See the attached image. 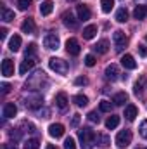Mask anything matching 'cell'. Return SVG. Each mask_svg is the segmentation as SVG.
Segmentation results:
<instances>
[{
	"instance_id": "1",
	"label": "cell",
	"mask_w": 147,
	"mask_h": 149,
	"mask_svg": "<svg viewBox=\"0 0 147 149\" xmlns=\"http://www.w3.org/2000/svg\"><path fill=\"white\" fill-rule=\"evenodd\" d=\"M78 137H80V142H81V148L83 149H92V146L95 144V132L92 128H83L78 132Z\"/></svg>"
},
{
	"instance_id": "2",
	"label": "cell",
	"mask_w": 147,
	"mask_h": 149,
	"mask_svg": "<svg viewBox=\"0 0 147 149\" xmlns=\"http://www.w3.org/2000/svg\"><path fill=\"white\" fill-rule=\"evenodd\" d=\"M49 68H50L52 71L59 73V74H66L68 70H69L68 63H66L64 59H59V57H50V59H49Z\"/></svg>"
},
{
	"instance_id": "3",
	"label": "cell",
	"mask_w": 147,
	"mask_h": 149,
	"mask_svg": "<svg viewBox=\"0 0 147 149\" xmlns=\"http://www.w3.org/2000/svg\"><path fill=\"white\" fill-rule=\"evenodd\" d=\"M42 104H43V97H42L38 92L30 94V95L24 99V106H26V108H30V109H38Z\"/></svg>"
},
{
	"instance_id": "4",
	"label": "cell",
	"mask_w": 147,
	"mask_h": 149,
	"mask_svg": "<svg viewBox=\"0 0 147 149\" xmlns=\"http://www.w3.org/2000/svg\"><path fill=\"white\" fill-rule=\"evenodd\" d=\"M130 142H132V132H130V130H121V132L116 135V146L119 149L130 146Z\"/></svg>"
},
{
	"instance_id": "5",
	"label": "cell",
	"mask_w": 147,
	"mask_h": 149,
	"mask_svg": "<svg viewBox=\"0 0 147 149\" xmlns=\"http://www.w3.org/2000/svg\"><path fill=\"white\" fill-rule=\"evenodd\" d=\"M43 47L49 50H57L59 49V37L55 33H47L43 38Z\"/></svg>"
},
{
	"instance_id": "6",
	"label": "cell",
	"mask_w": 147,
	"mask_h": 149,
	"mask_svg": "<svg viewBox=\"0 0 147 149\" xmlns=\"http://www.w3.org/2000/svg\"><path fill=\"white\" fill-rule=\"evenodd\" d=\"M37 64V56H26L24 57V61L21 63V66H19V73L21 74H26L33 66Z\"/></svg>"
},
{
	"instance_id": "7",
	"label": "cell",
	"mask_w": 147,
	"mask_h": 149,
	"mask_svg": "<svg viewBox=\"0 0 147 149\" xmlns=\"http://www.w3.org/2000/svg\"><path fill=\"white\" fill-rule=\"evenodd\" d=\"M112 40H114V43H116V49H118V50H121V49L128 43V38L125 37V33H123L121 30H118V31H114V33H112Z\"/></svg>"
},
{
	"instance_id": "8",
	"label": "cell",
	"mask_w": 147,
	"mask_h": 149,
	"mask_svg": "<svg viewBox=\"0 0 147 149\" xmlns=\"http://www.w3.org/2000/svg\"><path fill=\"white\" fill-rule=\"evenodd\" d=\"M66 50H68L69 56H78V54H80L81 47H80V43H78L76 38H68V42H66Z\"/></svg>"
},
{
	"instance_id": "9",
	"label": "cell",
	"mask_w": 147,
	"mask_h": 149,
	"mask_svg": "<svg viewBox=\"0 0 147 149\" xmlns=\"http://www.w3.org/2000/svg\"><path fill=\"white\" fill-rule=\"evenodd\" d=\"M49 135L54 137V139L62 137V135H64V127H62L61 123H52V125L49 127Z\"/></svg>"
},
{
	"instance_id": "10",
	"label": "cell",
	"mask_w": 147,
	"mask_h": 149,
	"mask_svg": "<svg viewBox=\"0 0 147 149\" xmlns=\"http://www.w3.org/2000/svg\"><path fill=\"white\" fill-rule=\"evenodd\" d=\"M62 23H64L68 28H71V30H74V28L78 26V21L74 19V16H73L71 10H66V12L62 14Z\"/></svg>"
},
{
	"instance_id": "11",
	"label": "cell",
	"mask_w": 147,
	"mask_h": 149,
	"mask_svg": "<svg viewBox=\"0 0 147 149\" xmlns=\"http://www.w3.org/2000/svg\"><path fill=\"white\" fill-rule=\"evenodd\" d=\"M16 113H17V106L14 102L3 104V109H2V116L3 118H12V116H16Z\"/></svg>"
},
{
	"instance_id": "12",
	"label": "cell",
	"mask_w": 147,
	"mask_h": 149,
	"mask_svg": "<svg viewBox=\"0 0 147 149\" xmlns=\"http://www.w3.org/2000/svg\"><path fill=\"white\" fill-rule=\"evenodd\" d=\"M118 74H119V70H118L116 64H109V66L106 68V71H104V76H106L107 80H111V81L118 80Z\"/></svg>"
},
{
	"instance_id": "13",
	"label": "cell",
	"mask_w": 147,
	"mask_h": 149,
	"mask_svg": "<svg viewBox=\"0 0 147 149\" xmlns=\"http://www.w3.org/2000/svg\"><path fill=\"white\" fill-rule=\"evenodd\" d=\"M76 12H78V19H80V21H88L90 16H92L90 9H88L87 5H78V7H76Z\"/></svg>"
},
{
	"instance_id": "14",
	"label": "cell",
	"mask_w": 147,
	"mask_h": 149,
	"mask_svg": "<svg viewBox=\"0 0 147 149\" xmlns=\"http://www.w3.org/2000/svg\"><path fill=\"white\" fill-rule=\"evenodd\" d=\"M2 74L3 76H12L14 74V63L10 59H3L2 61Z\"/></svg>"
},
{
	"instance_id": "15",
	"label": "cell",
	"mask_w": 147,
	"mask_h": 149,
	"mask_svg": "<svg viewBox=\"0 0 147 149\" xmlns=\"http://www.w3.org/2000/svg\"><path fill=\"white\" fill-rule=\"evenodd\" d=\"M21 30H23V33H26V35L35 33V21H33L31 17L24 19V21H23V24H21Z\"/></svg>"
},
{
	"instance_id": "16",
	"label": "cell",
	"mask_w": 147,
	"mask_h": 149,
	"mask_svg": "<svg viewBox=\"0 0 147 149\" xmlns=\"http://www.w3.org/2000/svg\"><path fill=\"white\" fill-rule=\"evenodd\" d=\"M137 116H139V109H137V106L128 104V106L125 108V118H126L128 121H133Z\"/></svg>"
},
{
	"instance_id": "17",
	"label": "cell",
	"mask_w": 147,
	"mask_h": 149,
	"mask_svg": "<svg viewBox=\"0 0 147 149\" xmlns=\"http://www.w3.org/2000/svg\"><path fill=\"white\" fill-rule=\"evenodd\" d=\"M121 64H123V68H126V70H135V68H137V63H135V59H133L130 54H125V56L121 57Z\"/></svg>"
},
{
	"instance_id": "18",
	"label": "cell",
	"mask_w": 147,
	"mask_h": 149,
	"mask_svg": "<svg viewBox=\"0 0 147 149\" xmlns=\"http://www.w3.org/2000/svg\"><path fill=\"white\" fill-rule=\"evenodd\" d=\"M55 106L59 108V109H66L68 108V95L64 94V92H59L57 95H55Z\"/></svg>"
},
{
	"instance_id": "19",
	"label": "cell",
	"mask_w": 147,
	"mask_h": 149,
	"mask_svg": "<svg viewBox=\"0 0 147 149\" xmlns=\"http://www.w3.org/2000/svg\"><path fill=\"white\" fill-rule=\"evenodd\" d=\"M94 50H95L97 54H106V52L109 50V42H107V40H99V42L94 45Z\"/></svg>"
},
{
	"instance_id": "20",
	"label": "cell",
	"mask_w": 147,
	"mask_h": 149,
	"mask_svg": "<svg viewBox=\"0 0 147 149\" xmlns=\"http://www.w3.org/2000/svg\"><path fill=\"white\" fill-rule=\"evenodd\" d=\"M52 9H54L52 0H45V2H42V5H40V14H42V16H49V14L52 12Z\"/></svg>"
},
{
	"instance_id": "21",
	"label": "cell",
	"mask_w": 147,
	"mask_h": 149,
	"mask_svg": "<svg viewBox=\"0 0 147 149\" xmlns=\"http://www.w3.org/2000/svg\"><path fill=\"white\" fill-rule=\"evenodd\" d=\"M95 35H97V26H95V24H88V26L83 30V38H85V40H92Z\"/></svg>"
},
{
	"instance_id": "22",
	"label": "cell",
	"mask_w": 147,
	"mask_h": 149,
	"mask_svg": "<svg viewBox=\"0 0 147 149\" xmlns=\"http://www.w3.org/2000/svg\"><path fill=\"white\" fill-rule=\"evenodd\" d=\"M146 16H147V7L146 5H137L135 10H133V17H135L137 21H140V19H144Z\"/></svg>"
},
{
	"instance_id": "23",
	"label": "cell",
	"mask_w": 147,
	"mask_h": 149,
	"mask_svg": "<svg viewBox=\"0 0 147 149\" xmlns=\"http://www.w3.org/2000/svg\"><path fill=\"white\" fill-rule=\"evenodd\" d=\"M9 49H10L12 52H17V50L21 49V37H19V35H14V37L9 40Z\"/></svg>"
},
{
	"instance_id": "24",
	"label": "cell",
	"mask_w": 147,
	"mask_h": 149,
	"mask_svg": "<svg viewBox=\"0 0 147 149\" xmlns=\"http://www.w3.org/2000/svg\"><path fill=\"white\" fill-rule=\"evenodd\" d=\"M73 102L78 106V108H85V106L88 104V97L83 95V94H78V95H74L73 97Z\"/></svg>"
},
{
	"instance_id": "25",
	"label": "cell",
	"mask_w": 147,
	"mask_h": 149,
	"mask_svg": "<svg viewBox=\"0 0 147 149\" xmlns=\"http://www.w3.org/2000/svg\"><path fill=\"white\" fill-rule=\"evenodd\" d=\"M14 17H16L14 10H10V9H7L5 5H2V19H3L5 23H9V21H12Z\"/></svg>"
},
{
	"instance_id": "26",
	"label": "cell",
	"mask_w": 147,
	"mask_h": 149,
	"mask_svg": "<svg viewBox=\"0 0 147 149\" xmlns=\"http://www.w3.org/2000/svg\"><path fill=\"white\" fill-rule=\"evenodd\" d=\"M126 101H128V95H126L125 92H118V94L112 97V102H114L116 106H123Z\"/></svg>"
},
{
	"instance_id": "27",
	"label": "cell",
	"mask_w": 147,
	"mask_h": 149,
	"mask_svg": "<svg viewBox=\"0 0 147 149\" xmlns=\"http://www.w3.org/2000/svg\"><path fill=\"white\" fill-rule=\"evenodd\" d=\"M118 125H119V116H116V114H112L106 120V128H109V130H114Z\"/></svg>"
},
{
	"instance_id": "28",
	"label": "cell",
	"mask_w": 147,
	"mask_h": 149,
	"mask_svg": "<svg viewBox=\"0 0 147 149\" xmlns=\"http://www.w3.org/2000/svg\"><path fill=\"white\" fill-rule=\"evenodd\" d=\"M116 21H118V23H126V21H128V10H126L125 7L118 9V12H116Z\"/></svg>"
},
{
	"instance_id": "29",
	"label": "cell",
	"mask_w": 147,
	"mask_h": 149,
	"mask_svg": "<svg viewBox=\"0 0 147 149\" xmlns=\"http://www.w3.org/2000/svg\"><path fill=\"white\" fill-rule=\"evenodd\" d=\"M95 141H97V144H99V146H109V144H111L109 135H106V134H97Z\"/></svg>"
},
{
	"instance_id": "30",
	"label": "cell",
	"mask_w": 147,
	"mask_h": 149,
	"mask_svg": "<svg viewBox=\"0 0 147 149\" xmlns=\"http://www.w3.org/2000/svg\"><path fill=\"white\" fill-rule=\"evenodd\" d=\"M40 148V141L38 139H28L24 142V149H38Z\"/></svg>"
},
{
	"instance_id": "31",
	"label": "cell",
	"mask_w": 147,
	"mask_h": 149,
	"mask_svg": "<svg viewBox=\"0 0 147 149\" xmlns=\"http://www.w3.org/2000/svg\"><path fill=\"white\" fill-rule=\"evenodd\" d=\"M99 109H101L102 113H111L112 104H111L109 101H106V99H104V101H101V102H99Z\"/></svg>"
},
{
	"instance_id": "32",
	"label": "cell",
	"mask_w": 147,
	"mask_h": 149,
	"mask_svg": "<svg viewBox=\"0 0 147 149\" xmlns=\"http://www.w3.org/2000/svg\"><path fill=\"white\" fill-rule=\"evenodd\" d=\"M101 5H102L104 12H111L112 7H114V0H101Z\"/></svg>"
},
{
	"instance_id": "33",
	"label": "cell",
	"mask_w": 147,
	"mask_h": 149,
	"mask_svg": "<svg viewBox=\"0 0 147 149\" xmlns=\"http://www.w3.org/2000/svg\"><path fill=\"white\" fill-rule=\"evenodd\" d=\"M31 2H33V0H17L16 3H17V9H19V10H26V9L31 5Z\"/></svg>"
},
{
	"instance_id": "34",
	"label": "cell",
	"mask_w": 147,
	"mask_h": 149,
	"mask_svg": "<svg viewBox=\"0 0 147 149\" xmlns=\"http://www.w3.org/2000/svg\"><path fill=\"white\" fill-rule=\"evenodd\" d=\"M95 63H97V59H95V56H92V54H88V56H85V64H87L88 68H92V66H95Z\"/></svg>"
},
{
	"instance_id": "35",
	"label": "cell",
	"mask_w": 147,
	"mask_h": 149,
	"mask_svg": "<svg viewBox=\"0 0 147 149\" xmlns=\"http://www.w3.org/2000/svg\"><path fill=\"white\" fill-rule=\"evenodd\" d=\"M64 149H76V142H74L73 137H68L64 141Z\"/></svg>"
},
{
	"instance_id": "36",
	"label": "cell",
	"mask_w": 147,
	"mask_h": 149,
	"mask_svg": "<svg viewBox=\"0 0 147 149\" xmlns=\"http://www.w3.org/2000/svg\"><path fill=\"white\" fill-rule=\"evenodd\" d=\"M139 132H140V135L147 139V120H144L142 123H140V127H139Z\"/></svg>"
},
{
	"instance_id": "37",
	"label": "cell",
	"mask_w": 147,
	"mask_h": 149,
	"mask_svg": "<svg viewBox=\"0 0 147 149\" xmlns=\"http://www.w3.org/2000/svg\"><path fill=\"white\" fill-rule=\"evenodd\" d=\"M88 120H90L92 123H99V120H101V118H99L97 111H90V113H88Z\"/></svg>"
},
{
	"instance_id": "38",
	"label": "cell",
	"mask_w": 147,
	"mask_h": 149,
	"mask_svg": "<svg viewBox=\"0 0 147 149\" xmlns=\"http://www.w3.org/2000/svg\"><path fill=\"white\" fill-rule=\"evenodd\" d=\"M35 52H37V45L35 43H30L28 49H26V56H35Z\"/></svg>"
},
{
	"instance_id": "39",
	"label": "cell",
	"mask_w": 147,
	"mask_h": 149,
	"mask_svg": "<svg viewBox=\"0 0 147 149\" xmlns=\"http://www.w3.org/2000/svg\"><path fill=\"white\" fill-rule=\"evenodd\" d=\"M74 83H76V85H87V83H88V80H87L85 76H78V78L74 80Z\"/></svg>"
},
{
	"instance_id": "40",
	"label": "cell",
	"mask_w": 147,
	"mask_h": 149,
	"mask_svg": "<svg viewBox=\"0 0 147 149\" xmlns=\"http://www.w3.org/2000/svg\"><path fill=\"white\" fill-rule=\"evenodd\" d=\"M80 114H73V118H71V127H78L80 125Z\"/></svg>"
},
{
	"instance_id": "41",
	"label": "cell",
	"mask_w": 147,
	"mask_h": 149,
	"mask_svg": "<svg viewBox=\"0 0 147 149\" xmlns=\"http://www.w3.org/2000/svg\"><path fill=\"white\" fill-rule=\"evenodd\" d=\"M142 85H144V78H142L140 81H137V83H135V94H140V90H142Z\"/></svg>"
},
{
	"instance_id": "42",
	"label": "cell",
	"mask_w": 147,
	"mask_h": 149,
	"mask_svg": "<svg viewBox=\"0 0 147 149\" xmlns=\"http://www.w3.org/2000/svg\"><path fill=\"white\" fill-rule=\"evenodd\" d=\"M0 88H2V94H9V92H10V85H9V83H2Z\"/></svg>"
},
{
	"instance_id": "43",
	"label": "cell",
	"mask_w": 147,
	"mask_h": 149,
	"mask_svg": "<svg viewBox=\"0 0 147 149\" xmlns=\"http://www.w3.org/2000/svg\"><path fill=\"white\" fill-rule=\"evenodd\" d=\"M139 54H140L142 57H147V47L146 45H139Z\"/></svg>"
},
{
	"instance_id": "44",
	"label": "cell",
	"mask_w": 147,
	"mask_h": 149,
	"mask_svg": "<svg viewBox=\"0 0 147 149\" xmlns=\"http://www.w3.org/2000/svg\"><path fill=\"white\" fill-rule=\"evenodd\" d=\"M0 37H2V38L7 37V30H5V28H2V30H0Z\"/></svg>"
},
{
	"instance_id": "45",
	"label": "cell",
	"mask_w": 147,
	"mask_h": 149,
	"mask_svg": "<svg viewBox=\"0 0 147 149\" xmlns=\"http://www.w3.org/2000/svg\"><path fill=\"white\" fill-rule=\"evenodd\" d=\"M3 149H17V148H16L14 144H5V146H3Z\"/></svg>"
},
{
	"instance_id": "46",
	"label": "cell",
	"mask_w": 147,
	"mask_h": 149,
	"mask_svg": "<svg viewBox=\"0 0 147 149\" xmlns=\"http://www.w3.org/2000/svg\"><path fill=\"white\" fill-rule=\"evenodd\" d=\"M45 149H57V146H54V144H47V148Z\"/></svg>"
},
{
	"instance_id": "47",
	"label": "cell",
	"mask_w": 147,
	"mask_h": 149,
	"mask_svg": "<svg viewBox=\"0 0 147 149\" xmlns=\"http://www.w3.org/2000/svg\"><path fill=\"white\" fill-rule=\"evenodd\" d=\"M66 2H69V3H76L78 0H66Z\"/></svg>"
},
{
	"instance_id": "48",
	"label": "cell",
	"mask_w": 147,
	"mask_h": 149,
	"mask_svg": "<svg viewBox=\"0 0 147 149\" xmlns=\"http://www.w3.org/2000/svg\"><path fill=\"white\" fill-rule=\"evenodd\" d=\"M146 40H147V37H146Z\"/></svg>"
}]
</instances>
